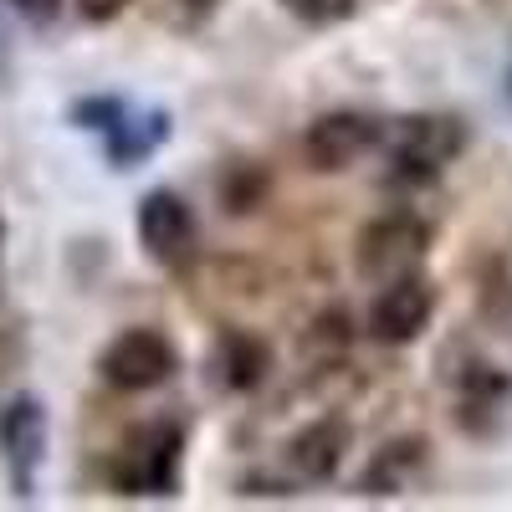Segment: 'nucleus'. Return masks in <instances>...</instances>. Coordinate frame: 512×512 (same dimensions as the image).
Here are the masks:
<instances>
[{
    "mask_svg": "<svg viewBox=\"0 0 512 512\" xmlns=\"http://www.w3.org/2000/svg\"><path fill=\"white\" fill-rule=\"evenodd\" d=\"M374 144H379V123L369 113L333 108V113L308 123L303 159H308V169H318V175H338V169H349L354 159H364Z\"/></svg>",
    "mask_w": 512,
    "mask_h": 512,
    "instance_id": "6",
    "label": "nucleus"
},
{
    "mask_svg": "<svg viewBox=\"0 0 512 512\" xmlns=\"http://www.w3.org/2000/svg\"><path fill=\"white\" fill-rule=\"evenodd\" d=\"M431 313H436V287L420 272L379 282L374 303H369V338L374 344H390V349L415 344V338L431 328Z\"/></svg>",
    "mask_w": 512,
    "mask_h": 512,
    "instance_id": "5",
    "label": "nucleus"
},
{
    "mask_svg": "<svg viewBox=\"0 0 512 512\" xmlns=\"http://www.w3.org/2000/svg\"><path fill=\"white\" fill-rule=\"evenodd\" d=\"M482 318L497 333L512 328V256H497V262L487 267V277H482Z\"/></svg>",
    "mask_w": 512,
    "mask_h": 512,
    "instance_id": "13",
    "label": "nucleus"
},
{
    "mask_svg": "<svg viewBox=\"0 0 512 512\" xmlns=\"http://www.w3.org/2000/svg\"><path fill=\"white\" fill-rule=\"evenodd\" d=\"M0 241H6V231H0Z\"/></svg>",
    "mask_w": 512,
    "mask_h": 512,
    "instance_id": "18",
    "label": "nucleus"
},
{
    "mask_svg": "<svg viewBox=\"0 0 512 512\" xmlns=\"http://www.w3.org/2000/svg\"><path fill=\"white\" fill-rule=\"evenodd\" d=\"M282 6L308 26H333V21H349L359 0H282Z\"/></svg>",
    "mask_w": 512,
    "mask_h": 512,
    "instance_id": "14",
    "label": "nucleus"
},
{
    "mask_svg": "<svg viewBox=\"0 0 512 512\" xmlns=\"http://www.w3.org/2000/svg\"><path fill=\"white\" fill-rule=\"evenodd\" d=\"M210 369H216L221 390H256L272 369V349L256 333H221L216 349H210Z\"/></svg>",
    "mask_w": 512,
    "mask_h": 512,
    "instance_id": "10",
    "label": "nucleus"
},
{
    "mask_svg": "<svg viewBox=\"0 0 512 512\" xmlns=\"http://www.w3.org/2000/svg\"><path fill=\"white\" fill-rule=\"evenodd\" d=\"M466 149V128L451 113H410L384 134V159L400 180H436Z\"/></svg>",
    "mask_w": 512,
    "mask_h": 512,
    "instance_id": "2",
    "label": "nucleus"
},
{
    "mask_svg": "<svg viewBox=\"0 0 512 512\" xmlns=\"http://www.w3.org/2000/svg\"><path fill=\"white\" fill-rule=\"evenodd\" d=\"M354 446V431H349V420H338V415H323L313 425H303L292 441H287V461H292V472L303 477V482H328L338 466H344Z\"/></svg>",
    "mask_w": 512,
    "mask_h": 512,
    "instance_id": "9",
    "label": "nucleus"
},
{
    "mask_svg": "<svg viewBox=\"0 0 512 512\" xmlns=\"http://www.w3.org/2000/svg\"><path fill=\"white\" fill-rule=\"evenodd\" d=\"M425 251H431V226L410 210H384L354 241V272L364 282H395L425 262Z\"/></svg>",
    "mask_w": 512,
    "mask_h": 512,
    "instance_id": "3",
    "label": "nucleus"
},
{
    "mask_svg": "<svg viewBox=\"0 0 512 512\" xmlns=\"http://www.w3.org/2000/svg\"><path fill=\"white\" fill-rule=\"evenodd\" d=\"M180 6H185V11H216L221 0H180Z\"/></svg>",
    "mask_w": 512,
    "mask_h": 512,
    "instance_id": "17",
    "label": "nucleus"
},
{
    "mask_svg": "<svg viewBox=\"0 0 512 512\" xmlns=\"http://www.w3.org/2000/svg\"><path fill=\"white\" fill-rule=\"evenodd\" d=\"M180 456H185L180 425L149 420L123 436V446L108 461V477L123 497H169L180 487Z\"/></svg>",
    "mask_w": 512,
    "mask_h": 512,
    "instance_id": "1",
    "label": "nucleus"
},
{
    "mask_svg": "<svg viewBox=\"0 0 512 512\" xmlns=\"http://www.w3.org/2000/svg\"><path fill=\"white\" fill-rule=\"evenodd\" d=\"M11 6H16L26 21H36V26H41V21H52V16L62 11V0H11Z\"/></svg>",
    "mask_w": 512,
    "mask_h": 512,
    "instance_id": "15",
    "label": "nucleus"
},
{
    "mask_svg": "<svg viewBox=\"0 0 512 512\" xmlns=\"http://www.w3.org/2000/svg\"><path fill=\"white\" fill-rule=\"evenodd\" d=\"M103 134H108V159L118 169H134L144 154H154L164 144L169 118L164 113H128V108H118V118L103 128Z\"/></svg>",
    "mask_w": 512,
    "mask_h": 512,
    "instance_id": "11",
    "label": "nucleus"
},
{
    "mask_svg": "<svg viewBox=\"0 0 512 512\" xmlns=\"http://www.w3.org/2000/svg\"><path fill=\"white\" fill-rule=\"evenodd\" d=\"M0 451H6L16 497H31L36 466H41V456H47V410H41L31 395H21V400H11L6 410H0Z\"/></svg>",
    "mask_w": 512,
    "mask_h": 512,
    "instance_id": "8",
    "label": "nucleus"
},
{
    "mask_svg": "<svg viewBox=\"0 0 512 512\" xmlns=\"http://www.w3.org/2000/svg\"><path fill=\"white\" fill-rule=\"evenodd\" d=\"M134 226H139V246L154 256L159 267L190 262V251H195V216H190V205L175 190H149L139 200Z\"/></svg>",
    "mask_w": 512,
    "mask_h": 512,
    "instance_id": "7",
    "label": "nucleus"
},
{
    "mask_svg": "<svg viewBox=\"0 0 512 512\" xmlns=\"http://www.w3.org/2000/svg\"><path fill=\"white\" fill-rule=\"evenodd\" d=\"M175 369H180V354H175V344H169L159 328H123L113 344L98 354L103 384H113V390H123V395L159 390Z\"/></svg>",
    "mask_w": 512,
    "mask_h": 512,
    "instance_id": "4",
    "label": "nucleus"
},
{
    "mask_svg": "<svg viewBox=\"0 0 512 512\" xmlns=\"http://www.w3.org/2000/svg\"><path fill=\"white\" fill-rule=\"evenodd\" d=\"M420 466H425V446H420L415 436L379 446L374 461L364 466V497H395V492H405Z\"/></svg>",
    "mask_w": 512,
    "mask_h": 512,
    "instance_id": "12",
    "label": "nucleus"
},
{
    "mask_svg": "<svg viewBox=\"0 0 512 512\" xmlns=\"http://www.w3.org/2000/svg\"><path fill=\"white\" fill-rule=\"evenodd\" d=\"M123 6H128V0H77V11L88 16V21H113Z\"/></svg>",
    "mask_w": 512,
    "mask_h": 512,
    "instance_id": "16",
    "label": "nucleus"
}]
</instances>
